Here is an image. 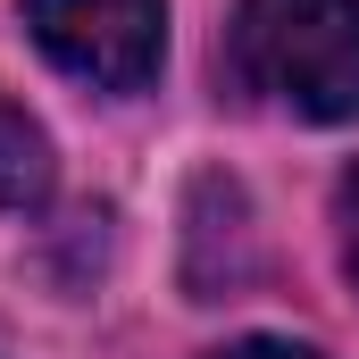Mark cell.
I'll return each mask as SVG.
<instances>
[{
	"mask_svg": "<svg viewBox=\"0 0 359 359\" xmlns=\"http://www.w3.org/2000/svg\"><path fill=\"white\" fill-rule=\"evenodd\" d=\"M192 292L201 301H217V292H234L243 276H251V209H243V192L226 176H201L192 184Z\"/></svg>",
	"mask_w": 359,
	"mask_h": 359,
	"instance_id": "3",
	"label": "cell"
},
{
	"mask_svg": "<svg viewBox=\"0 0 359 359\" xmlns=\"http://www.w3.org/2000/svg\"><path fill=\"white\" fill-rule=\"evenodd\" d=\"M209 359H318L309 343H276V334H251V343H226V351H209Z\"/></svg>",
	"mask_w": 359,
	"mask_h": 359,
	"instance_id": "6",
	"label": "cell"
},
{
	"mask_svg": "<svg viewBox=\"0 0 359 359\" xmlns=\"http://www.w3.org/2000/svg\"><path fill=\"white\" fill-rule=\"evenodd\" d=\"M34 42L50 67H67L92 92H142L159 76V0H25Z\"/></svg>",
	"mask_w": 359,
	"mask_h": 359,
	"instance_id": "2",
	"label": "cell"
},
{
	"mask_svg": "<svg viewBox=\"0 0 359 359\" xmlns=\"http://www.w3.org/2000/svg\"><path fill=\"white\" fill-rule=\"evenodd\" d=\"M243 92L309 126L359 117V0H243L226 25Z\"/></svg>",
	"mask_w": 359,
	"mask_h": 359,
	"instance_id": "1",
	"label": "cell"
},
{
	"mask_svg": "<svg viewBox=\"0 0 359 359\" xmlns=\"http://www.w3.org/2000/svg\"><path fill=\"white\" fill-rule=\"evenodd\" d=\"M50 201V142H42V126L25 117V109H8L0 100V209H42Z\"/></svg>",
	"mask_w": 359,
	"mask_h": 359,
	"instance_id": "4",
	"label": "cell"
},
{
	"mask_svg": "<svg viewBox=\"0 0 359 359\" xmlns=\"http://www.w3.org/2000/svg\"><path fill=\"white\" fill-rule=\"evenodd\" d=\"M334 226H343V268H351V284H359V168L343 176V192H334Z\"/></svg>",
	"mask_w": 359,
	"mask_h": 359,
	"instance_id": "5",
	"label": "cell"
}]
</instances>
